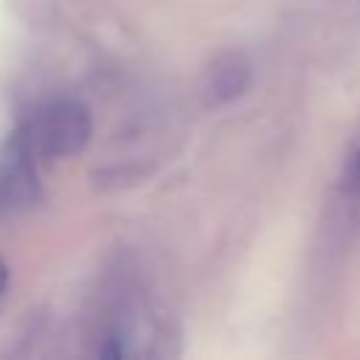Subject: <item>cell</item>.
<instances>
[{
    "label": "cell",
    "instance_id": "1",
    "mask_svg": "<svg viewBox=\"0 0 360 360\" xmlns=\"http://www.w3.org/2000/svg\"><path fill=\"white\" fill-rule=\"evenodd\" d=\"M22 132L37 160H53V158H70L82 152L90 141L93 127L84 104L59 98L39 107L22 124Z\"/></svg>",
    "mask_w": 360,
    "mask_h": 360
},
{
    "label": "cell",
    "instance_id": "2",
    "mask_svg": "<svg viewBox=\"0 0 360 360\" xmlns=\"http://www.w3.org/2000/svg\"><path fill=\"white\" fill-rule=\"evenodd\" d=\"M37 163L39 160L28 146L22 127H17L0 143V208L3 211H20L34 205V200L39 197Z\"/></svg>",
    "mask_w": 360,
    "mask_h": 360
},
{
    "label": "cell",
    "instance_id": "3",
    "mask_svg": "<svg viewBox=\"0 0 360 360\" xmlns=\"http://www.w3.org/2000/svg\"><path fill=\"white\" fill-rule=\"evenodd\" d=\"M214 73H217L214 90H217V96H222V98L236 96V93L242 90V84H245V68H236V62L228 65V68H214Z\"/></svg>",
    "mask_w": 360,
    "mask_h": 360
},
{
    "label": "cell",
    "instance_id": "4",
    "mask_svg": "<svg viewBox=\"0 0 360 360\" xmlns=\"http://www.w3.org/2000/svg\"><path fill=\"white\" fill-rule=\"evenodd\" d=\"M349 186H352L354 194H360V149H357V155L352 160V169H349Z\"/></svg>",
    "mask_w": 360,
    "mask_h": 360
},
{
    "label": "cell",
    "instance_id": "5",
    "mask_svg": "<svg viewBox=\"0 0 360 360\" xmlns=\"http://www.w3.org/2000/svg\"><path fill=\"white\" fill-rule=\"evenodd\" d=\"M6 284H8V267H6V262L0 259V292L6 290Z\"/></svg>",
    "mask_w": 360,
    "mask_h": 360
}]
</instances>
